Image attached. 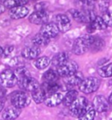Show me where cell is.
<instances>
[{"label": "cell", "instance_id": "ffe728a7", "mask_svg": "<svg viewBox=\"0 0 112 120\" xmlns=\"http://www.w3.org/2000/svg\"><path fill=\"white\" fill-rule=\"evenodd\" d=\"M60 75H58L57 71L54 69H49L43 74L42 79L44 82L46 83H53V82H58Z\"/></svg>", "mask_w": 112, "mask_h": 120}, {"label": "cell", "instance_id": "ba28073f", "mask_svg": "<svg viewBox=\"0 0 112 120\" xmlns=\"http://www.w3.org/2000/svg\"><path fill=\"white\" fill-rule=\"evenodd\" d=\"M49 12L47 10H42V11H35L34 12L31 14L29 16V21L32 24L34 25H44L48 22L49 19Z\"/></svg>", "mask_w": 112, "mask_h": 120}, {"label": "cell", "instance_id": "7402d4cb", "mask_svg": "<svg viewBox=\"0 0 112 120\" xmlns=\"http://www.w3.org/2000/svg\"><path fill=\"white\" fill-rule=\"evenodd\" d=\"M77 97H78V91L75 90H70L63 97L62 103L64 104V106L69 107Z\"/></svg>", "mask_w": 112, "mask_h": 120}, {"label": "cell", "instance_id": "d590c367", "mask_svg": "<svg viewBox=\"0 0 112 120\" xmlns=\"http://www.w3.org/2000/svg\"><path fill=\"white\" fill-rule=\"evenodd\" d=\"M4 11H5V7H4V5L0 3V15H1L2 13H4Z\"/></svg>", "mask_w": 112, "mask_h": 120}, {"label": "cell", "instance_id": "6da1fadb", "mask_svg": "<svg viewBox=\"0 0 112 120\" xmlns=\"http://www.w3.org/2000/svg\"><path fill=\"white\" fill-rule=\"evenodd\" d=\"M94 38L95 37L90 35V34L83 35V36L77 38L73 44V53L76 55L84 54L86 52H88L89 50L90 46L94 40Z\"/></svg>", "mask_w": 112, "mask_h": 120}, {"label": "cell", "instance_id": "3957f363", "mask_svg": "<svg viewBox=\"0 0 112 120\" xmlns=\"http://www.w3.org/2000/svg\"><path fill=\"white\" fill-rule=\"evenodd\" d=\"M101 85V81L97 77L89 76L84 78L79 84V90L84 94H91L96 92Z\"/></svg>", "mask_w": 112, "mask_h": 120}, {"label": "cell", "instance_id": "4dcf8cb0", "mask_svg": "<svg viewBox=\"0 0 112 120\" xmlns=\"http://www.w3.org/2000/svg\"><path fill=\"white\" fill-rule=\"evenodd\" d=\"M109 2L107 0H102L99 4V10L102 12H104L107 10H109Z\"/></svg>", "mask_w": 112, "mask_h": 120}, {"label": "cell", "instance_id": "74e56055", "mask_svg": "<svg viewBox=\"0 0 112 120\" xmlns=\"http://www.w3.org/2000/svg\"><path fill=\"white\" fill-rule=\"evenodd\" d=\"M3 54H4V49L2 47H0V58L3 56Z\"/></svg>", "mask_w": 112, "mask_h": 120}, {"label": "cell", "instance_id": "f35d334b", "mask_svg": "<svg viewBox=\"0 0 112 120\" xmlns=\"http://www.w3.org/2000/svg\"><path fill=\"white\" fill-rule=\"evenodd\" d=\"M90 1H92L93 2V1H97V0H90Z\"/></svg>", "mask_w": 112, "mask_h": 120}, {"label": "cell", "instance_id": "d6a6232c", "mask_svg": "<svg viewBox=\"0 0 112 120\" xmlns=\"http://www.w3.org/2000/svg\"><path fill=\"white\" fill-rule=\"evenodd\" d=\"M13 50H14V47H12V46L6 47L5 49H4V54L3 55H4L5 57L9 56L10 54H11V53L13 52Z\"/></svg>", "mask_w": 112, "mask_h": 120}, {"label": "cell", "instance_id": "1f68e13d", "mask_svg": "<svg viewBox=\"0 0 112 120\" xmlns=\"http://www.w3.org/2000/svg\"><path fill=\"white\" fill-rule=\"evenodd\" d=\"M46 3H45V2L37 4H35V6H34V9H35V11L46 10V6H47V5H46Z\"/></svg>", "mask_w": 112, "mask_h": 120}, {"label": "cell", "instance_id": "9a60e30c", "mask_svg": "<svg viewBox=\"0 0 112 120\" xmlns=\"http://www.w3.org/2000/svg\"><path fill=\"white\" fill-rule=\"evenodd\" d=\"M83 79L84 77H83L82 73L77 71L69 76L64 77V83L67 88H73V87L79 86V84L82 82Z\"/></svg>", "mask_w": 112, "mask_h": 120}, {"label": "cell", "instance_id": "4316f807", "mask_svg": "<svg viewBox=\"0 0 112 120\" xmlns=\"http://www.w3.org/2000/svg\"><path fill=\"white\" fill-rule=\"evenodd\" d=\"M43 87V89L45 90L46 93V96L51 95L53 93L58 92L59 90L60 89V86L58 82H53V83H46V82H43V84L41 85Z\"/></svg>", "mask_w": 112, "mask_h": 120}, {"label": "cell", "instance_id": "8fae6325", "mask_svg": "<svg viewBox=\"0 0 112 120\" xmlns=\"http://www.w3.org/2000/svg\"><path fill=\"white\" fill-rule=\"evenodd\" d=\"M54 23L57 25L60 33H67L71 28V21L66 14H57Z\"/></svg>", "mask_w": 112, "mask_h": 120}, {"label": "cell", "instance_id": "4fadbf2b", "mask_svg": "<svg viewBox=\"0 0 112 120\" xmlns=\"http://www.w3.org/2000/svg\"><path fill=\"white\" fill-rule=\"evenodd\" d=\"M63 97H64L63 94L58 91V92H55V93L46 96V99L44 101V103L47 107H51V108L56 107L60 105V103H62Z\"/></svg>", "mask_w": 112, "mask_h": 120}, {"label": "cell", "instance_id": "7a4b0ae2", "mask_svg": "<svg viewBox=\"0 0 112 120\" xmlns=\"http://www.w3.org/2000/svg\"><path fill=\"white\" fill-rule=\"evenodd\" d=\"M10 100L11 105H13L17 108H19V109H23L30 104L31 97L26 91L16 90L11 94Z\"/></svg>", "mask_w": 112, "mask_h": 120}, {"label": "cell", "instance_id": "5bb4252c", "mask_svg": "<svg viewBox=\"0 0 112 120\" xmlns=\"http://www.w3.org/2000/svg\"><path fill=\"white\" fill-rule=\"evenodd\" d=\"M40 53H41V49L40 47H38L36 45H33L31 47H25L22 50V56L25 59L27 60H35L38 57L40 56Z\"/></svg>", "mask_w": 112, "mask_h": 120}, {"label": "cell", "instance_id": "7c38bea8", "mask_svg": "<svg viewBox=\"0 0 112 120\" xmlns=\"http://www.w3.org/2000/svg\"><path fill=\"white\" fill-rule=\"evenodd\" d=\"M107 28L108 26L104 22V20L102 19V18L101 16H96L95 19L88 24L87 32L89 34H91L94 32H96V30H105Z\"/></svg>", "mask_w": 112, "mask_h": 120}, {"label": "cell", "instance_id": "ac0fdd59", "mask_svg": "<svg viewBox=\"0 0 112 120\" xmlns=\"http://www.w3.org/2000/svg\"><path fill=\"white\" fill-rule=\"evenodd\" d=\"M69 60V54L67 52H60L57 54H55L53 57V59L51 60V63L53 67H56V68L60 66H61L63 64L67 62Z\"/></svg>", "mask_w": 112, "mask_h": 120}, {"label": "cell", "instance_id": "e575fe53", "mask_svg": "<svg viewBox=\"0 0 112 120\" xmlns=\"http://www.w3.org/2000/svg\"><path fill=\"white\" fill-rule=\"evenodd\" d=\"M4 103H5L4 100L2 99V98H0V111H2V110H3L4 107Z\"/></svg>", "mask_w": 112, "mask_h": 120}, {"label": "cell", "instance_id": "2e32d148", "mask_svg": "<svg viewBox=\"0 0 112 120\" xmlns=\"http://www.w3.org/2000/svg\"><path fill=\"white\" fill-rule=\"evenodd\" d=\"M29 13V9L26 5L23 6H17L11 8L9 15L12 19H21L26 18Z\"/></svg>", "mask_w": 112, "mask_h": 120}, {"label": "cell", "instance_id": "e0dca14e", "mask_svg": "<svg viewBox=\"0 0 112 120\" xmlns=\"http://www.w3.org/2000/svg\"><path fill=\"white\" fill-rule=\"evenodd\" d=\"M21 110L22 109L17 108L13 105L7 107L4 110L3 113H2V118L4 120H15L19 117L21 111H22Z\"/></svg>", "mask_w": 112, "mask_h": 120}, {"label": "cell", "instance_id": "277c9868", "mask_svg": "<svg viewBox=\"0 0 112 120\" xmlns=\"http://www.w3.org/2000/svg\"><path fill=\"white\" fill-rule=\"evenodd\" d=\"M89 105V101L84 97H78L69 106V113L75 117H79L87 106Z\"/></svg>", "mask_w": 112, "mask_h": 120}, {"label": "cell", "instance_id": "9c48e42d", "mask_svg": "<svg viewBox=\"0 0 112 120\" xmlns=\"http://www.w3.org/2000/svg\"><path fill=\"white\" fill-rule=\"evenodd\" d=\"M92 105L96 112L102 113V112H106L109 110L110 104L109 103V100L104 96L98 95V96L95 97V98L93 99Z\"/></svg>", "mask_w": 112, "mask_h": 120}, {"label": "cell", "instance_id": "8d00e7d4", "mask_svg": "<svg viewBox=\"0 0 112 120\" xmlns=\"http://www.w3.org/2000/svg\"><path fill=\"white\" fill-rule=\"evenodd\" d=\"M109 104H111L112 105V92H111V94L109 95Z\"/></svg>", "mask_w": 112, "mask_h": 120}, {"label": "cell", "instance_id": "52a82bcc", "mask_svg": "<svg viewBox=\"0 0 112 120\" xmlns=\"http://www.w3.org/2000/svg\"><path fill=\"white\" fill-rule=\"evenodd\" d=\"M18 84H19V86L21 90L27 91V92H31V93L40 86L39 82L31 75L19 80L18 81Z\"/></svg>", "mask_w": 112, "mask_h": 120}, {"label": "cell", "instance_id": "5b68a950", "mask_svg": "<svg viewBox=\"0 0 112 120\" xmlns=\"http://www.w3.org/2000/svg\"><path fill=\"white\" fill-rule=\"evenodd\" d=\"M18 83V79L14 71L11 69H5L0 74V86L4 88H12Z\"/></svg>", "mask_w": 112, "mask_h": 120}, {"label": "cell", "instance_id": "f546056e", "mask_svg": "<svg viewBox=\"0 0 112 120\" xmlns=\"http://www.w3.org/2000/svg\"><path fill=\"white\" fill-rule=\"evenodd\" d=\"M102 19L104 20L108 27H112V11L111 10H107L106 11L102 12Z\"/></svg>", "mask_w": 112, "mask_h": 120}, {"label": "cell", "instance_id": "83f0119b", "mask_svg": "<svg viewBox=\"0 0 112 120\" xmlns=\"http://www.w3.org/2000/svg\"><path fill=\"white\" fill-rule=\"evenodd\" d=\"M29 0H4V5L5 8L11 9L13 7L17 6H23L27 4Z\"/></svg>", "mask_w": 112, "mask_h": 120}, {"label": "cell", "instance_id": "30bf717a", "mask_svg": "<svg viewBox=\"0 0 112 120\" xmlns=\"http://www.w3.org/2000/svg\"><path fill=\"white\" fill-rule=\"evenodd\" d=\"M40 33L49 39H53L59 34L60 31L57 25L54 22H47V23L42 25Z\"/></svg>", "mask_w": 112, "mask_h": 120}, {"label": "cell", "instance_id": "8992f818", "mask_svg": "<svg viewBox=\"0 0 112 120\" xmlns=\"http://www.w3.org/2000/svg\"><path fill=\"white\" fill-rule=\"evenodd\" d=\"M78 68H79V66L78 64L76 63L75 60H68L67 62L60 66L56 68V71L58 75H60V77H67L73 74H75V72L78 71Z\"/></svg>", "mask_w": 112, "mask_h": 120}, {"label": "cell", "instance_id": "cb8c5ba5", "mask_svg": "<svg viewBox=\"0 0 112 120\" xmlns=\"http://www.w3.org/2000/svg\"><path fill=\"white\" fill-rule=\"evenodd\" d=\"M50 63H51V60H50L49 57L41 56V57H38L37 59H35L33 64H34V66H35L36 68L42 70L48 67Z\"/></svg>", "mask_w": 112, "mask_h": 120}, {"label": "cell", "instance_id": "484cf974", "mask_svg": "<svg viewBox=\"0 0 112 120\" xmlns=\"http://www.w3.org/2000/svg\"><path fill=\"white\" fill-rule=\"evenodd\" d=\"M105 46V43H104V40H102V38H99V37H95L94 38V40H93L92 44L90 46V48L89 50H91L92 52H98V51H101L104 47Z\"/></svg>", "mask_w": 112, "mask_h": 120}, {"label": "cell", "instance_id": "d6986e66", "mask_svg": "<svg viewBox=\"0 0 112 120\" xmlns=\"http://www.w3.org/2000/svg\"><path fill=\"white\" fill-rule=\"evenodd\" d=\"M46 97V93L42 86H40L38 89L32 92V98L36 103L40 104L41 103H44V101Z\"/></svg>", "mask_w": 112, "mask_h": 120}, {"label": "cell", "instance_id": "603a6c76", "mask_svg": "<svg viewBox=\"0 0 112 120\" xmlns=\"http://www.w3.org/2000/svg\"><path fill=\"white\" fill-rule=\"evenodd\" d=\"M50 40H51V39L39 33L33 38V45H36L38 47H45L50 43Z\"/></svg>", "mask_w": 112, "mask_h": 120}, {"label": "cell", "instance_id": "d4e9b609", "mask_svg": "<svg viewBox=\"0 0 112 120\" xmlns=\"http://www.w3.org/2000/svg\"><path fill=\"white\" fill-rule=\"evenodd\" d=\"M98 75L102 78H109L112 77V62L102 65L97 69Z\"/></svg>", "mask_w": 112, "mask_h": 120}, {"label": "cell", "instance_id": "ab89813d", "mask_svg": "<svg viewBox=\"0 0 112 120\" xmlns=\"http://www.w3.org/2000/svg\"><path fill=\"white\" fill-rule=\"evenodd\" d=\"M33 1H37V0H33Z\"/></svg>", "mask_w": 112, "mask_h": 120}, {"label": "cell", "instance_id": "836d02e7", "mask_svg": "<svg viewBox=\"0 0 112 120\" xmlns=\"http://www.w3.org/2000/svg\"><path fill=\"white\" fill-rule=\"evenodd\" d=\"M5 94H6V90H5V88L0 86V98H3V97L5 96Z\"/></svg>", "mask_w": 112, "mask_h": 120}, {"label": "cell", "instance_id": "f1b7e54d", "mask_svg": "<svg viewBox=\"0 0 112 120\" xmlns=\"http://www.w3.org/2000/svg\"><path fill=\"white\" fill-rule=\"evenodd\" d=\"M14 73H15V75H16L18 81L22 79V78H25V77L30 76V72L28 71L27 68H26L25 67H18L16 69L14 70Z\"/></svg>", "mask_w": 112, "mask_h": 120}, {"label": "cell", "instance_id": "44dd1931", "mask_svg": "<svg viewBox=\"0 0 112 120\" xmlns=\"http://www.w3.org/2000/svg\"><path fill=\"white\" fill-rule=\"evenodd\" d=\"M96 111L94 109L93 105L89 104L85 110H83L82 113L80 115V117L78 118H79V120H94L96 117Z\"/></svg>", "mask_w": 112, "mask_h": 120}]
</instances>
